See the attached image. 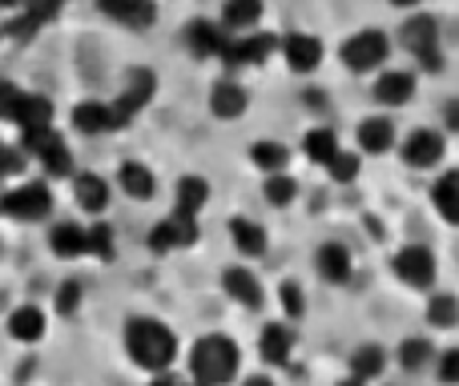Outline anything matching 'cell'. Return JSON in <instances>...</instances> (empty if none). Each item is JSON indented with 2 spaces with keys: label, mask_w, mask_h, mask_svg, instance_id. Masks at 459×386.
I'll return each instance as SVG.
<instances>
[{
  "label": "cell",
  "mask_w": 459,
  "mask_h": 386,
  "mask_svg": "<svg viewBox=\"0 0 459 386\" xmlns=\"http://www.w3.org/2000/svg\"><path fill=\"white\" fill-rule=\"evenodd\" d=\"M238 342L226 339V334H206V339L194 342L190 350V374L194 386H226L238 374Z\"/></svg>",
  "instance_id": "obj_2"
},
{
  "label": "cell",
  "mask_w": 459,
  "mask_h": 386,
  "mask_svg": "<svg viewBox=\"0 0 459 386\" xmlns=\"http://www.w3.org/2000/svg\"><path fill=\"white\" fill-rule=\"evenodd\" d=\"M246 105H250V97H246V89L238 85V81H218L214 89H210V113L222 121H238L246 113Z\"/></svg>",
  "instance_id": "obj_19"
},
{
  "label": "cell",
  "mask_w": 459,
  "mask_h": 386,
  "mask_svg": "<svg viewBox=\"0 0 459 386\" xmlns=\"http://www.w3.org/2000/svg\"><path fill=\"white\" fill-rule=\"evenodd\" d=\"M230 242L238 245L242 258H262V253H266V229L250 218H234L230 221Z\"/></svg>",
  "instance_id": "obj_24"
},
{
  "label": "cell",
  "mask_w": 459,
  "mask_h": 386,
  "mask_svg": "<svg viewBox=\"0 0 459 386\" xmlns=\"http://www.w3.org/2000/svg\"><path fill=\"white\" fill-rule=\"evenodd\" d=\"M126 350L142 371L161 374L178 358V334L166 322H158V318H134L126 326Z\"/></svg>",
  "instance_id": "obj_1"
},
{
  "label": "cell",
  "mask_w": 459,
  "mask_h": 386,
  "mask_svg": "<svg viewBox=\"0 0 459 386\" xmlns=\"http://www.w3.org/2000/svg\"><path fill=\"white\" fill-rule=\"evenodd\" d=\"M29 0H0V8H24Z\"/></svg>",
  "instance_id": "obj_51"
},
{
  "label": "cell",
  "mask_w": 459,
  "mask_h": 386,
  "mask_svg": "<svg viewBox=\"0 0 459 386\" xmlns=\"http://www.w3.org/2000/svg\"><path fill=\"white\" fill-rule=\"evenodd\" d=\"M77 306H81V286L77 282H65L61 290H56V310H61V314H73Z\"/></svg>",
  "instance_id": "obj_43"
},
{
  "label": "cell",
  "mask_w": 459,
  "mask_h": 386,
  "mask_svg": "<svg viewBox=\"0 0 459 386\" xmlns=\"http://www.w3.org/2000/svg\"><path fill=\"white\" fill-rule=\"evenodd\" d=\"M431 202H436L439 218L452 221V226H459V169L444 174L436 185H431Z\"/></svg>",
  "instance_id": "obj_30"
},
{
  "label": "cell",
  "mask_w": 459,
  "mask_h": 386,
  "mask_svg": "<svg viewBox=\"0 0 459 386\" xmlns=\"http://www.w3.org/2000/svg\"><path fill=\"white\" fill-rule=\"evenodd\" d=\"M262 21V0H226L222 8V29L226 32H250Z\"/></svg>",
  "instance_id": "obj_27"
},
{
  "label": "cell",
  "mask_w": 459,
  "mask_h": 386,
  "mask_svg": "<svg viewBox=\"0 0 459 386\" xmlns=\"http://www.w3.org/2000/svg\"><path fill=\"white\" fill-rule=\"evenodd\" d=\"M24 161H21V150H8V145H0V177H13L21 174Z\"/></svg>",
  "instance_id": "obj_44"
},
{
  "label": "cell",
  "mask_w": 459,
  "mask_h": 386,
  "mask_svg": "<svg viewBox=\"0 0 459 386\" xmlns=\"http://www.w3.org/2000/svg\"><path fill=\"white\" fill-rule=\"evenodd\" d=\"M359 169H363V161H359V153H334L331 161H326V174H331V182L339 185H351L359 177Z\"/></svg>",
  "instance_id": "obj_38"
},
{
  "label": "cell",
  "mask_w": 459,
  "mask_h": 386,
  "mask_svg": "<svg viewBox=\"0 0 459 386\" xmlns=\"http://www.w3.org/2000/svg\"><path fill=\"white\" fill-rule=\"evenodd\" d=\"M431 342L428 339H403L399 342V366L403 371H423V366H431Z\"/></svg>",
  "instance_id": "obj_36"
},
{
  "label": "cell",
  "mask_w": 459,
  "mask_h": 386,
  "mask_svg": "<svg viewBox=\"0 0 459 386\" xmlns=\"http://www.w3.org/2000/svg\"><path fill=\"white\" fill-rule=\"evenodd\" d=\"M302 97H307V105H310V109H323V105H326V101H323V97H326L323 89H307V93H302Z\"/></svg>",
  "instance_id": "obj_47"
},
{
  "label": "cell",
  "mask_w": 459,
  "mask_h": 386,
  "mask_svg": "<svg viewBox=\"0 0 459 386\" xmlns=\"http://www.w3.org/2000/svg\"><path fill=\"white\" fill-rule=\"evenodd\" d=\"M399 45L407 53H423V48H436L439 45V21L431 13H415L399 24Z\"/></svg>",
  "instance_id": "obj_16"
},
{
  "label": "cell",
  "mask_w": 459,
  "mask_h": 386,
  "mask_svg": "<svg viewBox=\"0 0 459 386\" xmlns=\"http://www.w3.org/2000/svg\"><path fill=\"white\" fill-rule=\"evenodd\" d=\"M117 185H121V193H129L134 202H150V197L158 193V177H153V169L142 166V161H126V166L117 169Z\"/></svg>",
  "instance_id": "obj_21"
},
{
  "label": "cell",
  "mask_w": 459,
  "mask_h": 386,
  "mask_svg": "<svg viewBox=\"0 0 459 386\" xmlns=\"http://www.w3.org/2000/svg\"><path fill=\"white\" fill-rule=\"evenodd\" d=\"M226 40H230V32L218 21H206V16H198V21L186 24V45H190V53L202 56V61H206V56H222Z\"/></svg>",
  "instance_id": "obj_13"
},
{
  "label": "cell",
  "mask_w": 459,
  "mask_h": 386,
  "mask_svg": "<svg viewBox=\"0 0 459 386\" xmlns=\"http://www.w3.org/2000/svg\"><path fill=\"white\" fill-rule=\"evenodd\" d=\"M153 93H158V77H153L150 69H134L126 77V89H121V97L113 101V113H117L121 129L129 125V121L137 117V113L145 109V105L153 101Z\"/></svg>",
  "instance_id": "obj_8"
},
{
  "label": "cell",
  "mask_w": 459,
  "mask_h": 386,
  "mask_svg": "<svg viewBox=\"0 0 459 386\" xmlns=\"http://www.w3.org/2000/svg\"><path fill=\"white\" fill-rule=\"evenodd\" d=\"M73 197H77V205L85 213H101L109 205V182L97 174H77L73 177Z\"/></svg>",
  "instance_id": "obj_23"
},
{
  "label": "cell",
  "mask_w": 459,
  "mask_h": 386,
  "mask_svg": "<svg viewBox=\"0 0 459 386\" xmlns=\"http://www.w3.org/2000/svg\"><path fill=\"white\" fill-rule=\"evenodd\" d=\"M85 253H93V258H101V262L113 258V229L105 226V221L85 229Z\"/></svg>",
  "instance_id": "obj_39"
},
{
  "label": "cell",
  "mask_w": 459,
  "mask_h": 386,
  "mask_svg": "<svg viewBox=\"0 0 459 386\" xmlns=\"http://www.w3.org/2000/svg\"><path fill=\"white\" fill-rule=\"evenodd\" d=\"M262 193H266V205H274V210H286V205L299 197V185H294V177H286V174H266V185H262Z\"/></svg>",
  "instance_id": "obj_37"
},
{
  "label": "cell",
  "mask_w": 459,
  "mask_h": 386,
  "mask_svg": "<svg viewBox=\"0 0 459 386\" xmlns=\"http://www.w3.org/2000/svg\"><path fill=\"white\" fill-rule=\"evenodd\" d=\"M274 48H278L274 32H238V37L226 40L222 64H226V69H250V64H262V61H266Z\"/></svg>",
  "instance_id": "obj_6"
},
{
  "label": "cell",
  "mask_w": 459,
  "mask_h": 386,
  "mask_svg": "<svg viewBox=\"0 0 459 386\" xmlns=\"http://www.w3.org/2000/svg\"><path fill=\"white\" fill-rule=\"evenodd\" d=\"M198 242V218L194 213L174 210L169 218H161L150 229V250L153 253H169V250H186V245Z\"/></svg>",
  "instance_id": "obj_7"
},
{
  "label": "cell",
  "mask_w": 459,
  "mask_h": 386,
  "mask_svg": "<svg viewBox=\"0 0 459 386\" xmlns=\"http://www.w3.org/2000/svg\"><path fill=\"white\" fill-rule=\"evenodd\" d=\"M222 290L238 302V306H246V310H258L262 302H266L262 282L254 278V270H246V266H230L226 270V274H222Z\"/></svg>",
  "instance_id": "obj_15"
},
{
  "label": "cell",
  "mask_w": 459,
  "mask_h": 386,
  "mask_svg": "<svg viewBox=\"0 0 459 386\" xmlns=\"http://www.w3.org/2000/svg\"><path fill=\"white\" fill-rule=\"evenodd\" d=\"M391 270H395V278L407 282L411 290H431L436 274H439V262L428 245H403V250L395 253V262H391Z\"/></svg>",
  "instance_id": "obj_4"
},
{
  "label": "cell",
  "mask_w": 459,
  "mask_h": 386,
  "mask_svg": "<svg viewBox=\"0 0 459 386\" xmlns=\"http://www.w3.org/2000/svg\"><path fill=\"white\" fill-rule=\"evenodd\" d=\"M395 145V125L387 117H363L359 121V150L363 153H387Z\"/></svg>",
  "instance_id": "obj_25"
},
{
  "label": "cell",
  "mask_w": 459,
  "mask_h": 386,
  "mask_svg": "<svg viewBox=\"0 0 459 386\" xmlns=\"http://www.w3.org/2000/svg\"><path fill=\"white\" fill-rule=\"evenodd\" d=\"M150 386H182V379H174V374L161 371V374H153V382H150Z\"/></svg>",
  "instance_id": "obj_48"
},
{
  "label": "cell",
  "mask_w": 459,
  "mask_h": 386,
  "mask_svg": "<svg viewBox=\"0 0 459 386\" xmlns=\"http://www.w3.org/2000/svg\"><path fill=\"white\" fill-rule=\"evenodd\" d=\"M339 386H367V382H363V379H355V374H351V379H347V382H339Z\"/></svg>",
  "instance_id": "obj_52"
},
{
  "label": "cell",
  "mask_w": 459,
  "mask_h": 386,
  "mask_svg": "<svg viewBox=\"0 0 459 386\" xmlns=\"http://www.w3.org/2000/svg\"><path fill=\"white\" fill-rule=\"evenodd\" d=\"M420 56V64H423V73H444V48H423V53H415Z\"/></svg>",
  "instance_id": "obj_45"
},
{
  "label": "cell",
  "mask_w": 459,
  "mask_h": 386,
  "mask_svg": "<svg viewBox=\"0 0 459 386\" xmlns=\"http://www.w3.org/2000/svg\"><path fill=\"white\" fill-rule=\"evenodd\" d=\"M439 379H444L447 386H459V347L439 355Z\"/></svg>",
  "instance_id": "obj_42"
},
{
  "label": "cell",
  "mask_w": 459,
  "mask_h": 386,
  "mask_svg": "<svg viewBox=\"0 0 459 386\" xmlns=\"http://www.w3.org/2000/svg\"><path fill=\"white\" fill-rule=\"evenodd\" d=\"M206 202H210V182H206V177L190 174V177H182V182H178V190H174V210L194 213V218H198V210H202Z\"/></svg>",
  "instance_id": "obj_31"
},
{
  "label": "cell",
  "mask_w": 459,
  "mask_h": 386,
  "mask_svg": "<svg viewBox=\"0 0 459 386\" xmlns=\"http://www.w3.org/2000/svg\"><path fill=\"white\" fill-rule=\"evenodd\" d=\"M21 101H24V89H16L13 81H0V117L13 121L16 109H21Z\"/></svg>",
  "instance_id": "obj_41"
},
{
  "label": "cell",
  "mask_w": 459,
  "mask_h": 386,
  "mask_svg": "<svg viewBox=\"0 0 459 386\" xmlns=\"http://www.w3.org/2000/svg\"><path fill=\"white\" fill-rule=\"evenodd\" d=\"M302 153H307V161H315V166H326V161L339 153L334 129H310V133L302 137Z\"/></svg>",
  "instance_id": "obj_34"
},
{
  "label": "cell",
  "mask_w": 459,
  "mask_h": 386,
  "mask_svg": "<svg viewBox=\"0 0 459 386\" xmlns=\"http://www.w3.org/2000/svg\"><path fill=\"white\" fill-rule=\"evenodd\" d=\"M24 150L37 153L48 177H65V174L73 169V153H69V145H65V142H61V133H53V129H45V133H37V137H24Z\"/></svg>",
  "instance_id": "obj_10"
},
{
  "label": "cell",
  "mask_w": 459,
  "mask_h": 386,
  "mask_svg": "<svg viewBox=\"0 0 459 386\" xmlns=\"http://www.w3.org/2000/svg\"><path fill=\"white\" fill-rule=\"evenodd\" d=\"M428 322L436 330H452L459 326V298L455 294H431L428 298Z\"/></svg>",
  "instance_id": "obj_35"
},
{
  "label": "cell",
  "mask_w": 459,
  "mask_h": 386,
  "mask_svg": "<svg viewBox=\"0 0 459 386\" xmlns=\"http://www.w3.org/2000/svg\"><path fill=\"white\" fill-rule=\"evenodd\" d=\"M383 371H387V350H383L379 342H363V347L351 355V374H355V379L371 382V379H379Z\"/></svg>",
  "instance_id": "obj_28"
},
{
  "label": "cell",
  "mask_w": 459,
  "mask_h": 386,
  "mask_svg": "<svg viewBox=\"0 0 459 386\" xmlns=\"http://www.w3.org/2000/svg\"><path fill=\"white\" fill-rule=\"evenodd\" d=\"M315 266H318V274H323V282L342 286V282L351 278V250H347L342 242H326V245H318Z\"/></svg>",
  "instance_id": "obj_20"
},
{
  "label": "cell",
  "mask_w": 459,
  "mask_h": 386,
  "mask_svg": "<svg viewBox=\"0 0 459 386\" xmlns=\"http://www.w3.org/2000/svg\"><path fill=\"white\" fill-rule=\"evenodd\" d=\"M48 210H53V193H48L45 182L16 185V190H8L0 197V213H8L16 221H40V218H48Z\"/></svg>",
  "instance_id": "obj_5"
},
{
  "label": "cell",
  "mask_w": 459,
  "mask_h": 386,
  "mask_svg": "<svg viewBox=\"0 0 459 386\" xmlns=\"http://www.w3.org/2000/svg\"><path fill=\"white\" fill-rule=\"evenodd\" d=\"M73 129L97 137V133H117L121 121H117V113H113V105H105V101H81L77 109H73Z\"/></svg>",
  "instance_id": "obj_14"
},
{
  "label": "cell",
  "mask_w": 459,
  "mask_h": 386,
  "mask_svg": "<svg viewBox=\"0 0 459 386\" xmlns=\"http://www.w3.org/2000/svg\"><path fill=\"white\" fill-rule=\"evenodd\" d=\"M278 302H282V310H286V318H290V322H299V318L307 314V294H302V286L290 282V278L278 286Z\"/></svg>",
  "instance_id": "obj_40"
},
{
  "label": "cell",
  "mask_w": 459,
  "mask_h": 386,
  "mask_svg": "<svg viewBox=\"0 0 459 386\" xmlns=\"http://www.w3.org/2000/svg\"><path fill=\"white\" fill-rule=\"evenodd\" d=\"M258 350H262V358H266L270 366H286L290 363V355H294V330L290 326H282V322H270L266 330H262V339H258Z\"/></svg>",
  "instance_id": "obj_22"
},
{
  "label": "cell",
  "mask_w": 459,
  "mask_h": 386,
  "mask_svg": "<svg viewBox=\"0 0 459 386\" xmlns=\"http://www.w3.org/2000/svg\"><path fill=\"white\" fill-rule=\"evenodd\" d=\"M447 153V142L439 129H415L403 142V166L411 169H436Z\"/></svg>",
  "instance_id": "obj_9"
},
{
  "label": "cell",
  "mask_w": 459,
  "mask_h": 386,
  "mask_svg": "<svg viewBox=\"0 0 459 386\" xmlns=\"http://www.w3.org/2000/svg\"><path fill=\"white\" fill-rule=\"evenodd\" d=\"M13 121L21 125L24 137H37V133H45V129H53V105H48V97H40V93H24V101H21V109H16Z\"/></svg>",
  "instance_id": "obj_18"
},
{
  "label": "cell",
  "mask_w": 459,
  "mask_h": 386,
  "mask_svg": "<svg viewBox=\"0 0 459 386\" xmlns=\"http://www.w3.org/2000/svg\"><path fill=\"white\" fill-rule=\"evenodd\" d=\"M444 129H452V133H459V97H455V101L444 109Z\"/></svg>",
  "instance_id": "obj_46"
},
{
  "label": "cell",
  "mask_w": 459,
  "mask_h": 386,
  "mask_svg": "<svg viewBox=\"0 0 459 386\" xmlns=\"http://www.w3.org/2000/svg\"><path fill=\"white\" fill-rule=\"evenodd\" d=\"M323 40L315 37V32H290V37L282 40V56L286 64H290V73H315L318 64H323Z\"/></svg>",
  "instance_id": "obj_11"
},
{
  "label": "cell",
  "mask_w": 459,
  "mask_h": 386,
  "mask_svg": "<svg viewBox=\"0 0 459 386\" xmlns=\"http://www.w3.org/2000/svg\"><path fill=\"white\" fill-rule=\"evenodd\" d=\"M97 4H101V13L109 16V21L126 24V29H134V32H145L158 21V4H153V0H97Z\"/></svg>",
  "instance_id": "obj_12"
},
{
  "label": "cell",
  "mask_w": 459,
  "mask_h": 386,
  "mask_svg": "<svg viewBox=\"0 0 459 386\" xmlns=\"http://www.w3.org/2000/svg\"><path fill=\"white\" fill-rule=\"evenodd\" d=\"M250 161L262 169V174H282L286 161H290V150L282 142H254L250 145Z\"/></svg>",
  "instance_id": "obj_33"
},
{
  "label": "cell",
  "mask_w": 459,
  "mask_h": 386,
  "mask_svg": "<svg viewBox=\"0 0 459 386\" xmlns=\"http://www.w3.org/2000/svg\"><path fill=\"white\" fill-rule=\"evenodd\" d=\"M391 4H395V8H420L423 0H391Z\"/></svg>",
  "instance_id": "obj_50"
},
{
  "label": "cell",
  "mask_w": 459,
  "mask_h": 386,
  "mask_svg": "<svg viewBox=\"0 0 459 386\" xmlns=\"http://www.w3.org/2000/svg\"><path fill=\"white\" fill-rule=\"evenodd\" d=\"M342 64H347L351 73H375L379 64H387L391 56V37L383 29H363L355 32V37L342 45Z\"/></svg>",
  "instance_id": "obj_3"
},
{
  "label": "cell",
  "mask_w": 459,
  "mask_h": 386,
  "mask_svg": "<svg viewBox=\"0 0 459 386\" xmlns=\"http://www.w3.org/2000/svg\"><path fill=\"white\" fill-rule=\"evenodd\" d=\"M61 4L65 0H29V4H24V16L8 32H16V37H32L40 24H48L56 13H61Z\"/></svg>",
  "instance_id": "obj_32"
},
{
  "label": "cell",
  "mask_w": 459,
  "mask_h": 386,
  "mask_svg": "<svg viewBox=\"0 0 459 386\" xmlns=\"http://www.w3.org/2000/svg\"><path fill=\"white\" fill-rule=\"evenodd\" d=\"M48 250L56 253V258L73 262L85 253V229L73 226V221H61V226H53V234H48Z\"/></svg>",
  "instance_id": "obj_29"
},
{
  "label": "cell",
  "mask_w": 459,
  "mask_h": 386,
  "mask_svg": "<svg viewBox=\"0 0 459 386\" xmlns=\"http://www.w3.org/2000/svg\"><path fill=\"white\" fill-rule=\"evenodd\" d=\"M411 97H415V73H407V69H387L375 81V101L387 105V109L411 105Z\"/></svg>",
  "instance_id": "obj_17"
},
{
  "label": "cell",
  "mask_w": 459,
  "mask_h": 386,
  "mask_svg": "<svg viewBox=\"0 0 459 386\" xmlns=\"http://www.w3.org/2000/svg\"><path fill=\"white\" fill-rule=\"evenodd\" d=\"M8 334L16 342H40L45 339V310L40 306H16L8 314Z\"/></svg>",
  "instance_id": "obj_26"
},
{
  "label": "cell",
  "mask_w": 459,
  "mask_h": 386,
  "mask_svg": "<svg viewBox=\"0 0 459 386\" xmlns=\"http://www.w3.org/2000/svg\"><path fill=\"white\" fill-rule=\"evenodd\" d=\"M242 386H274V379H266V374H250Z\"/></svg>",
  "instance_id": "obj_49"
}]
</instances>
